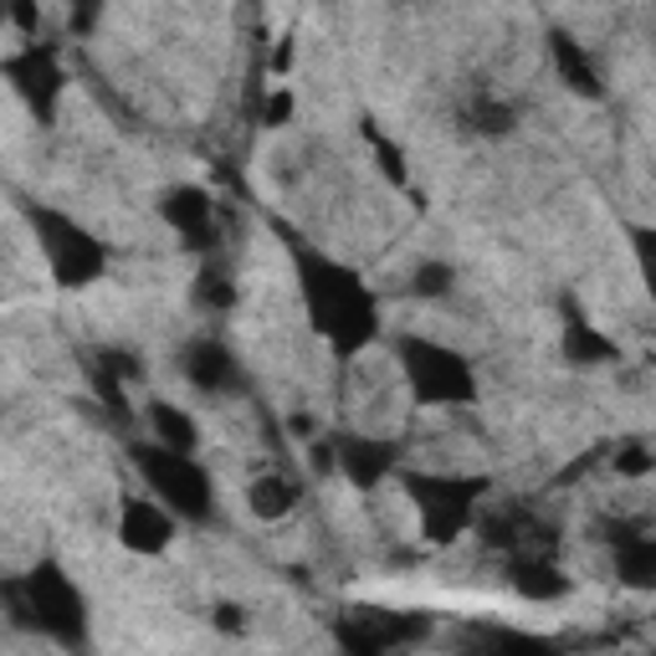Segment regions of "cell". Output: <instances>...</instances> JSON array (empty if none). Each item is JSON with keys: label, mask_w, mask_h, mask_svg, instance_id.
Listing matches in <instances>:
<instances>
[{"label": "cell", "mask_w": 656, "mask_h": 656, "mask_svg": "<svg viewBox=\"0 0 656 656\" xmlns=\"http://www.w3.org/2000/svg\"><path fill=\"white\" fill-rule=\"evenodd\" d=\"M293 119H298V88L272 83L267 98H262V129H267V134H283V129H293Z\"/></svg>", "instance_id": "1"}]
</instances>
